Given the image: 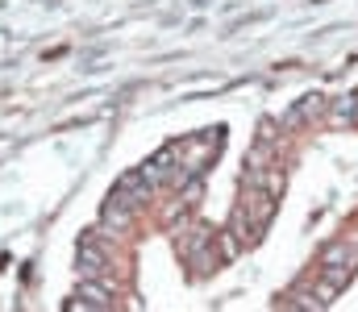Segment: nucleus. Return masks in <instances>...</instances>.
Segmentation results:
<instances>
[{"label": "nucleus", "mask_w": 358, "mask_h": 312, "mask_svg": "<svg viewBox=\"0 0 358 312\" xmlns=\"http://www.w3.org/2000/svg\"><path fill=\"white\" fill-rule=\"evenodd\" d=\"M321 112H325V96H304V101L287 112V121H283V125H287V129H296V125H304V121H317Z\"/></svg>", "instance_id": "nucleus-4"}, {"label": "nucleus", "mask_w": 358, "mask_h": 312, "mask_svg": "<svg viewBox=\"0 0 358 312\" xmlns=\"http://www.w3.org/2000/svg\"><path fill=\"white\" fill-rule=\"evenodd\" d=\"M76 262H80V271H84V279H100L104 271H108V258H104V250L96 246V242H80V254H76Z\"/></svg>", "instance_id": "nucleus-3"}, {"label": "nucleus", "mask_w": 358, "mask_h": 312, "mask_svg": "<svg viewBox=\"0 0 358 312\" xmlns=\"http://www.w3.org/2000/svg\"><path fill=\"white\" fill-rule=\"evenodd\" d=\"M338 262H355V258H350V246H346V242H334V246H329V250L321 254V267H338Z\"/></svg>", "instance_id": "nucleus-5"}, {"label": "nucleus", "mask_w": 358, "mask_h": 312, "mask_svg": "<svg viewBox=\"0 0 358 312\" xmlns=\"http://www.w3.org/2000/svg\"><path fill=\"white\" fill-rule=\"evenodd\" d=\"M334 121L342 125V121H358V96H342V101L334 104Z\"/></svg>", "instance_id": "nucleus-6"}, {"label": "nucleus", "mask_w": 358, "mask_h": 312, "mask_svg": "<svg viewBox=\"0 0 358 312\" xmlns=\"http://www.w3.org/2000/svg\"><path fill=\"white\" fill-rule=\"evenodd\" d=\"M350 279H355V267H350V262L325 267V271H321V279L313 283V292H308V300H304V304H308V309H325V304H334V300H338V292H342Z\"/></svg>", "instance_id": "nucleus-1"}, {"label": "nucleus", "mask_w": 358, "mask_h": 312, "mask_svg": "<svg viewBox=\"0 0 358 312\" xmlns=\"http://www.w3.org/2000/svg\"><path fill=\"white\" fill-rule=\"evenodd\" d=\"M88 309H113V292L100 279H84L80 292L67 300V312H88Z\"/></svg>", "instance_id": "nucleus-2"}]
</instances>
